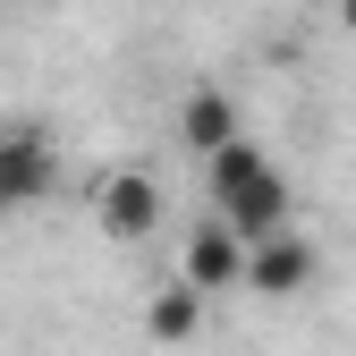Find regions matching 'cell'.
Returning a JSON list of instances; mask_svg holds the SVG:
<instances>
[{
    "mask_svg": "<svg viewBox=\"0 0 356 356\" xmlns=\"http://www.w3.org/2000/svg\"><path fill=\"white\" fill-rule=\"evenodd\" d=\"M204 187H212V212L229 220V229H238L246 246L297 220V195H289L280 161L263 153L254 136H229V145H212V153H204Z\"/></svg>",
    "mask_w": 356,
    "mask_h": 356,
    "instance_id": "obj_1",
    "label": "cell"
},
{
    "mask_svg": "<svg viewBox=\"0 0 356 356\" xmlns=\"http://www.w3.org/2000/svg\"><path fill=\"white\" fill-rule=\"evenodd\" d=\"M60 187V145L42 136L34 119H9L0 127V212H26Z\"/></svg>",
    "mask_w": 356,
    "mask_h": 356,
    "instance_id": "obj_2",
    "label": "cell"
},
{
    "mask_svg": "<svg viewBox=\"0 0 356 356\" xmlns=\"http://www.w3.org/2000/svg\"><path fill=\"white\" fill-rule=\"evenodd\" d=\"M314 272H323V254H314V238L289 220V229H272V238H254V246H246L238 289H254V297H272V305H280V297H305V289H314Z\"/></svg>",
    "mask_w": 356,
    "mask_h": 356,
    "instance_id": "obj_3",
    "label": "cell"
},
{
    "mask_svg": "<svg viewBox=\"0 0 356 356\" xmlns=\"http://www.w3.org/2000/svg\"><path fill=\"white\" fill-rule=\"evenodd\" d=\"M94 220L119 238V246H136L161 229V178L153 170H111L102 187H94Z\"/></svg>",
    "mask_w": 356,
    "mask_h": 356,
    "instance_id": "obj_4",
    "label": "cell"
},
{
    "mask_svg": "<svg viewBox=\"0 0 356 356\" xmlns=\"http://www.w3.org/2000/svg\"><path fill=\"white\" fill-rule=\"evenodd\" d=\"M238 272H246V238L212 212L204 229L187 238V254H178V280H187V289H204V297H220V289H238Z\"/></svg>",
    "mask_w": 356,
    "mask_h": 356,
    "instance_id": "obj_5",
    "label": "cell"
},
{
    "mask_svg": "<svg viewBox=\"0 0 356 356\" xmlns=\"http://www.w3.org/2000/svg\"><path fill=\"white\" fill-rule=\"evenodd\" d=\"M229 136H246L238 102L220 94V85H195V94L178 102V145H187V153H212V145H229Z\"/></svg>",
    "mask_w": 356,
    "mask_h": 356,
    "instance_id": "obj_6",
    "label": "cell"
},
{
    "mask_svg": "<svg viewBox=\"0 0 356 356\" xmlns=\"http://www.w3.org/2000/svg\"><path fill=\"white\" fill-rule=\"evenodd\" d=\"M195 331H204V289H187V280L153 289V305H145V339H161V348H187Z\"/></svg>",
    "mask_w": 356,
    "mask_h": 356,
    "instance_id": "obj_7",
    "label": "cell"
},
{
    "mask_svg": "<svg viewBox=\"0 0 356 356\" xmlns=\"http://www.w3.org/2000/svg\"><path fill=\"white\" fill-rule=\"evenodd\" d=\"M331 9H339V26H348V34H356V0H331Z\"/></svg>",
    "mask_w": 356,
    "mask_h": 356,
    "instance_id": "obj_8",
    "label": "cell"
},
{
    "mask_svg": "<svg viewBox=\"0 0 356 356\" xmlns=\"http://www.w3.org/2000/svg\"><path fill=\"white\" fill-rule=\"evenodd\" d=\"M289 9H331V0H289Z\"/></svg>",
    "mask_w": 356,
    "mask_h": 356,
    "instance_id": "obj_9",
    "label": "cell"
}]
</instances>
